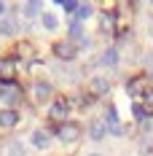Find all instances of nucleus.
Wrapping results in <instances>:
<instances>
[{"label": "nucleus", "mask_w": 153, "mask_h": 156, "mask_svg": "<svg viewBox=\"0 0 153 156\" xmlns=\"http://www.w3.org/2000/svg\"><path fill=\"white\" fill-rule=\"evenodd\" d=\"M89 135H92V140H102V137H105V124H102V121H94Z\"/></svg>", "instance_id": "12"}, {"label": "nucleus", "mask_w": 153, "mask_h": 156, "mask_svg": "<svg viewBox=\"0 0 153 156\" xmlns=\"http://www.w3.org/2000/svg\"><path fill=\"white\" fill-rule=\"evenodd\" d=\"M57 24H59V22H57L54 14H43V27H46V30H57Z\"/></svg>", "instance_id": "14"}, {"label": "nucleus", "mask_w": 153, "mask_h": 156, "mask_svg": "<svg viewBox=\"0 0 153 156\" xmlns=\"http://www.w3.org/2000/svg\"><path fill=\"white\" fill-rule=\"evenodd\" d=\"M89 16H92V5H78L75 22H83V19H89Z\"/></svg>", "instance_id": "13"}, {"label": "nucleus", "mask_w": 153, "mask_h": 156, "mask_svg": "<svg viewBox=\"0 0 153 156\" xmlns=\"http://www.w3.org/2000/svg\"><path fill=\"white\" fill-rule=\"evenodd\" d=\"M67 110H70V108H67V102H62V100H59V102H54V108H51V119H64Z\"/></svg>", "instance_id": "11"}, {"label": "nucleus", "mask_w": 153, "mask_h": 156, "mask_svg": "<svg viewBox=\"0 0 153 156\" xmlns=\"http://www.w3.org/2000/svg\"><path fill=\"white\" fill-rule=\"evenodd\" d=\"M107 89H110L107 78H94V81H92V94H105Z\"/></svg>", "instance_id": "9"}, {"label": "nucleus", "mask_w": 153, "mask_h": 156, "mask_svg": "<svg viewBox=\"0 0 153 156\" xmlns=\"http://www.w3.org/2000/svg\"><path fill=\"white\" fill-rule=\"evenodd\" d=\"M99 65H107V67H116V65H118V51H116V48H107L105 54L99 57Z\"/></svg>", "instance_id": "7"}, {"label": "nucleus", "mask_w": 153, "mask_h": 156, "mask_svg": "<svg viewBox=\"0 0 153 156\" xmlns=\"http://www.w3.org/2000/svg\"><path fill=\"white\" fill-rule=\"evenodd\" d=\"M32 145H35V148H46L48 145V135L43 129H35V132H32Z\"/></svg>", "instance_id": "8"}, {"label": "nucleus", "mask_w": 153, "mask_h": 156, "mask_svg": "<svg viewBox=\"0 0 153 156\" xmlns=\"http://www.w3.org/2000/svg\"><path fill=\"white\" fill-rule=\"evenodd\" d=\"M54 54H57L59 59H75L78 46L70 43V41H62V43H54Z\"/></svg>", "instance_id": "2"}, {"label": "nucleus", "mask_w": 153, "mask_h": 156, "mask_svg": "<svg viewBox=\"0 0 153 156\" xmlns=\"http://www.w3.org/2000/svg\"><path fill=\"white\" fill-rule=\"evenodd\" d=\"M16 76V62L14 59H0V81L3 83H11Z\"/></svg>", "instance_id": "4"}, {"label": "nucleus", "mask_w": 153, "mask_h": 156, "mask_svg": "<svg viewBox=\"0 0 153 156\" xmlns=\"http://www.w3.org/2000/svg\"><path fill=\"white\" fill-rule=\"evenodd\" d=\"M151 76H153V70H151Z\"/></svg>", "instance_id": "22"}, {"label": "nucleus", "mask_w": 153, "mask_h": 156, "mask_svg": "<svg viewBox=\"0 0 153 156\" xmlns=\"http://www.w3.org/2000/svg\"><path fill=\"white\" fill-rule=\"evenodd\" d=\"M70 35H73V38H81V35H83V24H81V22H73V24H70Z\"/></svg>", "instance_id": "17"}, {"label": "nucleus", "mask_w": 153, "mask_h": 156, "mask_svg": "<svg viewBox=\"0 0 153 156\" xmlns=\"http://www.w3.org/2000/svg\"><path fill=\"white\" fill-rule=\"evenodd\" d=\"M62 5H64L67 11H78V3H75V0H62Z\"/></svg>", "instance_id": "19"}, {"label": "nucleus", "mask_w": 153, "mask_h": 156, "mask_svg": "<svg viewBox=\"0 0 153 156\" xmlns=\"http://www.w3.org/2000/svg\"><path fill=\"white\" fill-rule=\"evenodd\" d=\"M99 19H102V30H110V22H113V16H110V14H102Z\"/></svg>", "instance_id": "18"}, {"label": "nucleus", "mask_w": 153, "mask_h": 156, "mask_svg": "<svg viewBox=\"0 0 153 156\" xmlns=\"http://www.w3.org/2000/svg\"><path fill=\"white\" fill-rule=\"evenodd\" d=\"M8 156H24V145L22 143H11L8 145Z\"/></svg>", "instance_id": "16"}, {"label": "nucleus", "mask_w": 153, "mask_h": 156, "mask_svg": "<svg viewBox=\"0 0 153 156\" xmlns=\"http://www.w3.org/2000/svg\"><path fill=\"white\" fill-rule=\"evenodd\" d=\"M110 132H113V135H123V126L116 124V126H110Z\"/></svg>", "instance_id": "21"}, {"label": "nucleus", "mask_w": 153, "mask_h": 156, "mask_svg": "<svg viewBox=\"0 0 153 156\" xmlns=\"http://www.w3.org/2000/svg\"><path fill=\"white\" fill-rule=\"evenodd\" d=\"M38 11H40V3H38V0H30V3L24 5V14L27 16H35Z\"/></svg>", "instance_id": "15"}, {"label": "nucleus", "mask_w": 153, "mask_h": 156, "mask_svg": "<svg viewBox=\"0 0 153 156\" xmlns=\"http://www.w3.org/2000/svg\"><path fill=\"white\" fill-rule=\"evenodd\" d=\"M16 32H19V24H16V19H11V16L0 19V35H16Z\"/></svg>", "instance_id": "6"}, {"label": "nucleus", "mask_w": 153, "mask_h": 156, "mask_svg": "<svg viewBox=\"0 0 153 156\" xmlns=\"http://www.w3.org/2000/svg\"><path fill=\"white\" fill-rule=\"evenodd\" d=\"M32 97H35V102H46L48 97H51V83H46V81L35 83L32 86Z\"/></svg>", "instance_id": "5"}, {"label": "nucleus", "mask_w": 153, "mask_h": 156, "mask_svg": "<svg viewBox=\"0 0 153 156\" xmlns=\"http://www.w3.org/2000/svg\"><path fill=\"white\" fill-rule=\"evenodd\" d=\"M16 121H19V116H16L14 110H3L0 113V126H14Z\"/></svg>", "instance_id": "10"}, {"label": "nucleus", "mask_w": 153, "mask_h": 156, "mask_svg": "<svg viewBox=\"0 0 153 156\" xmlns=\"http://www.w3.org/2000/svg\"><path fill=\"white\" fill-rule=\"evenodd\" d=\"M19 97H22V92H19V86H16L14 81L0 86V100H3L5 105H16V102H19Z\"/></svg>", "instance_id": "1"}, {"label": "nucleus", "mask_w": 153, "mask_h": 156, "mask_svg": "<svg viewBox=\"0 0 153 156\" xmlns=\"http://www.w3.org/2000/svg\"><path fill=\"white\" fill-rule=\"evenodd\" d=\"M92 156H97V154H92Z\"/></svg>", "instance_id": "23"}, {"label": "nucleus", "mask_w": 153, "mask_h": 156, "mask_svg": "<svg viewBox=\"0 0 153 156\" xmlns=\"http://www.w3.org/2000/svg\"><path fill=\"white\" fill-rule=\"evenodd\" d=\"M145 105L153 110V89H148V92H145Z\"/></svg>", "instance_id": "20"}, {"label": "nucleus", "mask_w": 153, "mask_h": 156, "mask_svg": "<svg viewBox=\"0 0 153 156\" xmlns=\"http://www.w3.org/2000/svg\"><path fill=\"white\" fill-rule=\"evenodd\" d=\"M57 135H59L62 143H75L81 137V129H78V124H62L57 129Z\"/></svg>", "instance_id": "3"}]
</instances>
